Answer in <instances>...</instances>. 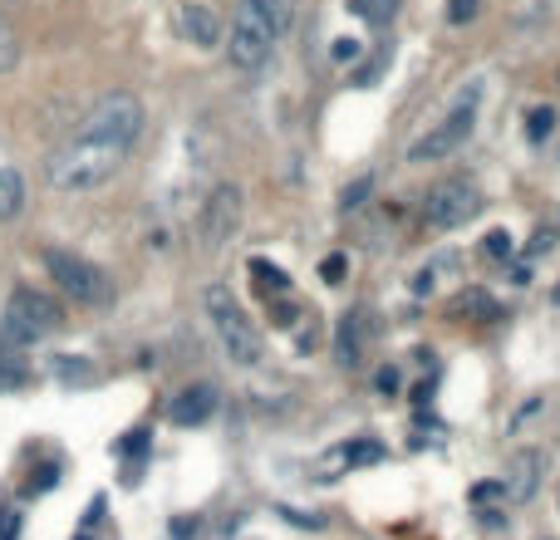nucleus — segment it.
<instances>
[{"mask_svg":"<svg viewBox=\"0 0 560 540\" xmlns=\"http://www.w3.org/2000/svg\"><path fill=\"white\" fill-rule=\"evenodd\" d=\"M124 157H128V148H118V143H98V138L69 133L65 143L49 153L45 183L55 187V192H94V187H104L108 177L124 167Z\"/></svg>","mask_w":560,"mask_h":540,"instance_id":"nucleus-1","label":"nucleus"},{"mask_svg":"<svg viewBox=\"0 0 560 540\" xmlns=\"http://www.w3.org/2000/svg\"><path fill=\"white\" fill-rule=\"evenodd\" d=\"M477 114H482V79H467V84L457 89V98L447 104V114L408 148V163H443L447 153H457V148L472 138Z\"/></svg>","mask_w":560,"mask_h":540,"instance_id":"nucleus-2","label":"nucleus"},{"mask_svg":"<svg viewBox=\"0 0 560 540\" xmlns=\"http://www.w3.org/2000/svg\"><path fill=\"white\" fill-rule=\"evenodd\" d=\"M59 329H65V305H59L55 295H45V290H35V285L10 290L5 315H0V339L30 349V344H39V339L59 334Z\"/></svg>","mask_w":560,"mask_h":540,"instance_id":"nucleus-3","label":"nucleus"},{"mask_svg":"<svg viewBox=\"0 0 560 540\" xmlns=\"http://www.w3.org/2000/svg\"><path fill=\"white\" fill-rule=\"evenodd\" d=\"M202 305H207V319H212L217 339H222V349L232 354V364H242V368L261 364V334L252 329V319H246V309L236 305L232 290H226V285H207Z\"/></svg>","mask_w":560,"mask_h":540,"instance_id":"nucleus-4","label":"nucleus"},{"mask_svg":"<svg viewBox=\"0 0 560 540\" xmlns=\"http://www.w3.org/2000/svg\"><path fill=\"white\" fill-rule=\"evenodd\" d=\"M148 114H143V98L128 94V89H114V94H104L94 108H89L84 118H79L74 133L84 138H98V143H118V148H133L138 133H143Z\"/></svg>","mask_w":560,"mask_h":540,"instance_id":"nucleus-5","label":"nucleus"},{"mask_svg":"<svg viewBox=\"0 0 560 540\" xmlns=\"http://www.w3.org/2000/svg\"><path fill=\"white\" fill-rule=\"evenodd\" d=\"M45 270L59 290H65L74 305H114V280H108L104 266H94L89 256H74V251H59L49 246L45 251Z\"/></svg>","mask_w":560,"mask_h":540,"instance_id":"nucleus-6","label":"nucleus"},{"mask_svg":"<svg viewBox=\"0 0 560 540\" xmlns=\"http://www.w3.org/2000/svg\"><path fill=\"white\" fill-rule=\"evenodd\" d=\"M477 212H482V187H477L472 177H443V183H433L423 197V216L438 232H457V226H467Z\"/></svg>","mask_w":560,"mask_h":540,"instance_id":"nucleus-7","label":"nucleus"},{"mask_svg":"<svg viewBox=\"0 0 560 540\" xmlns=\"http://www.w3.org/2000/svg\"><path fill=\"white\" fill-rule=\"evenodd\" d=\"M276 25L261 15V10L252 5V0H236V15H232V45H226V55H232L236 69H261L266 59H271L276 49Z\"/></svg>","mask_w":560,"mask_h":540,"instance_id":"nucleus-8","label":"nucleus"},{"mask_svg":"<svg viewBox=\"0 0 560 540\" xmlns=\"http://www.w3.org/2000/svg\"><path fill=\"white\" fill-rule=\"evenodd\" d=\"M242 226V187L222 183L212 187V197L202 202V216H197V236H202L207 251H222L232 242V232Z\"/></svg>","mask_w":560,"mask_h":540,"instance_id":"nucleus-9","label":"nucleus"},{"mask_svg":"<svg viewBox=\"0 0 560 540\" xmlns=\"http://www.w3.org/2000/svg\"><path fill=\"white\" fill-rule=\"evenodd\" d=\"M173 20H177V35H183L187 45H197V49L222 45V15H217L207 0H177Z\"/></svg>","mask_w":560,"mask_h":540,"instance_id":"nucleus-10","label":"nucleus"},{"mask_svg":"<svg viewBox=\"0 0 560 540\" xmlns=\"http://www.w3.org/2000/svg\"><path fill=\"white\" fill-rule=\"evenodd\" d=\"M212 413H217V388L212 384H187V388H177L173 403H167V418H173L177 427H197Z\"/></svg>","mask_w":560,"mask_h":540,"instance_id":"nucleus-11","label":"nucleus"},{"mask_svg":"<svg viewBox=\"0 0 560 540\" xmlns=\"http://www.w3.org/2000/svg\"><path fill=\"white\" fill-rule=\"evenodd\" d=\"M384 457V447L378 443H369V437H359V443H345V447H335V453L319 462V472H325V482L335 472H345V467H369V462H378Z\"/></svg>","mask_w":560,"mask_h":540,"instance_id":"nucleus-12","label":"nucleus"},{"mask_svg":"<svg viewBox=\"0 0 560 540\" xmlns=\"http://www.w3.org/2000/svg\"><path fill=\"white\" fill-rule=\"evenodd\" d=\"M335 359L345 368H354L359 359H364V325H359V309L354 315L339 319V334H335Z\"/></svg>","mask_w":560,"mask_h":540,"instance_id":"nucleus-13","label":"nucleus"},{"mask_svg":"<svg viewBox=\"0 0 560 540\" xmlns=\"http://www.w3.org/2000/svg\"><path fill=\"white\" fill-rule=\"evenodd\" d=\"M536 486H541V453H526L512 462V482H506V492L516 496V502H532Z\"/></svg>","mask_w":560,"mask_h":540,"instance_id":"nucleus-14","label":"nucleus"},{"mask_svg":"<svg viewBox=\"0 0 560 540\" xmlns=\"http://www.w3.org/2000/svg\"><path fill=\"white\" fill-rule=\"evenodd\" d=\"M447 315H453V319H492V315H497V300L487 295L482 285H467L463 295H453Z\"/></svg>","mask_w":560,"mask_h":540,"instance_id":"nucleus-15","label":"nucleus"},{"mask_svg":"<svg viewBox=\"0 0 560 540\" xmlns=\"http://www.w3.org/2000/svg\"><path fill=\"white\" fill-rule=\"evenodd\" d=\"M25 212V177L15 167H0V222H15Z\"/></svg>","mask_w":560,"mask_h":540,"instance_id":"nucleus-16","label":"nucleus"},{"mask_svg":"<svg viewBox=\"0 0 560 540\" xmlns=\"http://www.w3.org/2000/svg\"><path fill=\"white\" fill-rule=\"evenodd\" d=\"M246 270H252L256 290H261L266 300H276V295H290V275H285V270H280V266H271V261H266V256H252V266H246Z\"/></svg>","mask_w":560,"mask_h":540,"instance_id":"nucleus-17","label":"nucleus"},{"mask_svg":"<svg viewBox=\"0 0 560 540\" xmlns=\"http://www.w3.org/2000/svg\"><path fill=\"white\" fill-rule=\"evenodd\" d=\"M30 378V364L25 354H20V344H10V339H0V388H15Z\"/></svg>","mask_w":560,"mask_h":540,"instance_id":"nucleus-18","label":"nucleus"},{"mask_svg":"<svg viewBox=\"0 0 560 540\" xmlns=\"http://www.w3.org/2000/svg\"><path fill=\"white\" fill-rule=\"evenodd\" d=\"M349 15H359L364 25H394L398 0H349Z\"/></svg>","mask_w":560,"mask_h":540,"instance_id":"nucleus-19","label":"nucleus"},{"mask_svg":"<svg viewBox=\"0 0 560 540\" xmlns=\"http://www.w3.org/2000/svg\"><path fill=\"white\" fill-rule=\"evenodd\" d=\"M20 55H25V45H20V30L10 25V15L0 10V74H10V69L20 64Z\"/></svg>","mask_w":560,"mask_h":540,"instance_id":"nucleus-20","label":"nucleus"},{"mask_svg":"<svg viewBox=\"0 0 560 540\" xmlns=\"http://www.w3.org/2000/svg\"><path fill=\"white\" fill-rule=\"evenodd\" d=\"M252 5L261 10L266 20H271V25H276V35H285V30H290V20H295V5H300V0H252Z\"/></svg>","mask_w":560,"mask_h":540,"instance_id":"nucleus-21","label":"nucleus"},{"mask_svg":"<svg viewBox=\"0 0 560 540\" xmlns=\"http://www.w3.org/2000/svg\"><path fill=\"white\" fill-rule=\"evenodd\" d=\"M551 128H556V108L551 104H541V108H532V114H526V138H532V143H546V138H551Z\"/></svg>","mask_w":560,"mask_h":540,"instance_id":"nucleus-22","label":"nucleus"},{"mask_svg":"<svg viewBox=\"0 0 560 540\" xmlns=\"http://www.w3.org/2000/svg\"><path fill=\"white\" fill-rule=\"evenodd\" d=\"M374 192V177H359V183H349L345 187V197H339V207H345V212H354V207H364V197Z\"/></svg>","mask_w":560,"mask_h":540,"instance_id":"nucleus-23","label":"nucleus"},{"mask_svg":"<svg viewBox=\"0 0 560 540\" xmlns=\"http://www.w3.org/2000/svg\"><path fill=\"white\" fill-rule=\"evenodd\" d=\"M506 256H512V236L506 232H492L482 242V261H506Z\"/></svg>","mask_w":560,"mask_h":540,"instance_id":"nucleus-24","label":"nucleus"},{"mask_svg":"<svg viewBox=\"0 0 560 540\" xmlns=\"http://www.w3.org/2000/svg\"><path fill=\"white\" fill-rule=\"evenodd\" d=\"M477 5H482V0H447V20L467 25V20H477Z\"/></svg>","mask_w":560,"mask_h":540,"instance_id":"nucleus-25","label":"nucleus"},{"mask_svg":"<svg viewBox=\"0 0 560 540\" xmlns=\"http://www.w3.org/2000/svg\"><path fill=\"white\" fill-rule=\"evenodd\" d=\"M271 315H276V325H280V329H290V325H295V305H290V300H285V295H276Z\"/></svg>","mask_w":560,"mask_h":540,"instance_id":"nucleus-26","label":"nucleus"},{"mask_svg":"<svg viewBox=\"0 0 560 540\" xmlns=\"http://www.w3.org/2000/svg\"><path fill=\"white\" fill-rule=\"evenodd\" d=\"M551 246H556V232H551V226H541V232H536V242H532V256H546Z\"/></svg>","mask_w":560,"mask_h":540,"instance_id":"nucleus-27","label":"nucleus"},{"mask_svg":"<svg viewBox=\"0 0 560 540\" xmlns=\"http://www.w3.org/2000/svg\"><path fill=\"white\" fill-rule=\"evenodd\" d=\"M319 275H325V280H329V285H335V280H339V275H345V256H329V261H325V266H319Z\"/></svg>","mask_w":560,"mask_h":540,"instance_id":"nucleus-28","label":"nucleus"},{"mask_svg":"<svg viewBox=\"0 0 560 540\" xmlns=\"http://www.w3.org/2000/svg\"><path fill=\"white\" fill-rule=\"evenodd\" d=\"M359 55V39H335V59H354Z\"/></svg>","mask_w":560,"mask_h":540,"instance_id":"nucleus-29","label":"nucleus"},{"mask_svg":"<svg viewBox=\"0 0 560 540\" xmlns=\"http://www.w3.org/2000/svg\"><path fill=\"white\" fill-rule=\"evenodd\" d=\"M378 388H384V394H394V388H398V368H378Z\"/></svg>","mask_w":560,"mask_h":540,"instance_id":"nucleus-30","label":"nucleus"},{"mask_svg":"<svg viewBox=\"0 0 560 540\" xmlns=\"http://www.w3.org/2000/svg\"><path fill=\"white\" fill-rule=\"evenodd\" d=\"M556 305H560V285H556Z\"/></svg>","mask_w":560,"mask_h":540,"instance_id":"nucleus-31","label":"nucleus"}]
</instances>
